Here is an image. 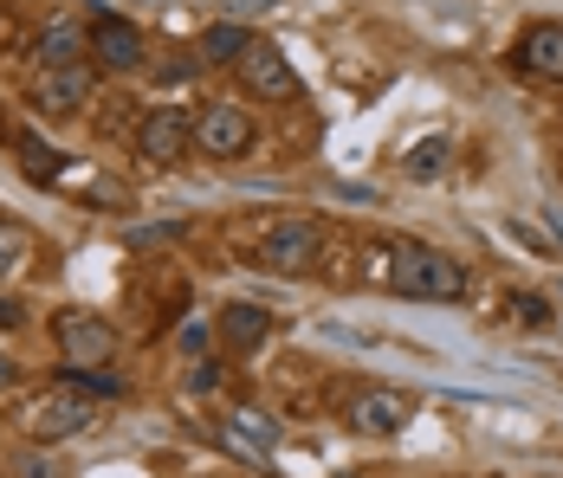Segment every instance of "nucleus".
Segmentation results:
<instances>
[{"label": "nucleus", "instance_id": "nucleus-15", "mask_svg": "<svg viewBox=\"0 0 563 478\" xmlns=\"http://www.w3.org/2000/svg\"><path fill=\"white\" fill-rule=\"evenodd\" d=\"M246 46H253V33H246L240 20H221V26H208V33H201L195 58H201V65H240Z\"/></svg>", "mask_w": 563, "mask_h": 478}, {"label": "nucleus", "instance_id": "nucleus-7", "mask_svg": "<svg viewBox=\"0 0 563 478\" xmlns=\"http://www.w3.org/2000/svg\"><path fill=\"white\" fill-rule=\"evenodd\" d=\"M343 421L356 433H369V440H395L401 426L415 421V394H401V388H356Z\"/></svg>", "mask_w": 563, "mask_h": 478}, {"label": "nucleus", "instance_id": "nucleus-1", "mask_svg": "<svg viewBox=\"0 0 563 478\" xmlns=\"http://www.w3.org/2000/svg\"><path fill=\"white\" fill-rule=\"evenodd\" d=\"M383 278H389V291H401V298H428V304H448V298L466 291V266H460L453 253H441V246H421V240L389 246Z\"/></svg>", "mask_w": 563, "mask_h": 478}, {"label": "nucleus", "instance_id": "nucleus-4", "mask_svg": "<svg viewBox=\"0 0 563 478\" xmlns=\"http://www.w3.org/2000/svg\"><path fill=\"white\" fill-rule=\"evenodd\" d=\"M53 343H58V356L71 363V369H111L117 363V330L98 311H58L53 318Z\"/></svg>", "mask_w": 563, "mask_h": 478}, {"label": "nucleus", "instance_id": "nucleus-19", "mask_svg": "<svg viewBox=\"0 0 563 478\" xmlns=\"http://www.w3.org/2000/svg\"><path fill=\"white\" fill-rule=\"evenodd\" d=\"M58 381L85 388V394H98V401H117V394H123V375H117V369H71V363H65V369H58Z\"/></svg>", "mask_w": 563, "mask_h": 478}, {"label": "nucleus", "instance_id": "nucleus-11", "mask_svg": "<svg viewBox=\"0 0 563 478\" xmlns=\"http://www.w3.org/2000/svg\"><path fill=\"white\" fill-rule=\"evenodd\" d=\"M511 65H518L525 78H551V85H563V20L525 26L518 46H511Z\"/></svg>", "mask_w": 563, "mask_h": 478}, {"label": "nucleus", "instance_id": "nucleus-16", "mask_svg": "<svg viewBox=\"0 0 563 478\" xmlns=\"http://www.w3.org/2000/svg\"><path fill=\"white\" fill-rule=\"evenodd\" d=\"M401 168H408V181H441L453 168V143L448 136H421V143H408Z\"/></svg>", "mask_w": 563, "mask_h": 478}, {"label": "nucleus", "instance_id": "nucleus-9", "mask_svg": "<svg viewBox=\"0 0 563 478\" xmlns=\"http://www.w3.org/2000/svg\"><path fill=\"white\" fill-rule=\"evenodd\" d=\"M85 26H91V58H98V71H136V65L150 58L143 26H130L123 13H91Z\"/></svg>", "mask_w": 563, "mask_h": 478}, {"label": "nucleus", "instance_id": "nucleus-13", "mask_svg": "<svg viewBox=\"0 0 563 478\" xmlns=\"http://www.w3.org/2000/svg\"><path fill=\"white\" fill-rule=\"evenodd\" d=\"M227 440L266 466V459L279 453V421H273V414H260V408H240V414H227Z\"/></svg>", "mask_w": 563, "mask_h": 478}, {"label": "nucleus", "instance_id": "nucleus-23", "mask_svg": "<svg viewBox=\"0 0 563 478\" xmlns=\"http://www.w3.org/2000/svg\"><path fill=\"white\" fill-rule=\"evenodd\" d=\"M0 323H20V304L13 298H0Z\"/></svg>", "mask_w": 563, "mask_h": 478}, {"label": "nucleus", "instance_id": "nucleus-8", "mask_svg": "<svg viewBox=\"0 0 563 478\" xmlns=\"http://www.w3.org/2000/svg\"><path fill=\"white\" fill-rule=\"evenodd\" d=\"M195 149L208 162H233L253 149V116L240 104H208L201 116H195Z\"/></svg>", "mask_w": 563, "mask_h": 478}, {"label": "nucleus", "instance_id": "nucleus-10", "mask_svg": "<svg viewBox=\"0 0 563 478\" xmlns=\"http://www.w3.org/2000/svg\"><path fill=\"white\" fill-rule=\"evenodd\" d=\"M91 98V65H40L33 78V104L46 116H78Z\"/></svg>", "mask_w": 563, "mask_h": 478}, {"label": "nucleus", "instance_id": "nucleus-14", "mask_svg": "<svg viewBox=\"0 0 563 478\" xmlns=\"http://www.w3.org/2000/svg\"><path fill=\"white\" fill-rule=\"evenodd\" d=\"M221 336H227V349H260V343L273 336V311H266V304H227Z\"/></svg>", "mask_w": 563, "mask_h": 478}, {"label": "nucleus", "instance_id": "nucleus-20", "mask_svg": "<svg viewBox=\"0 0 563 478\" xmlns=\"http://www.w3.org/2000/svg\"><path fill=\"white\" fill-rule=\"evenodd\" d=\"M506 311H511L518 323H525V330H551V304H544L538 291H518V298H511Z\"/></svg>", "mask_w": 563, "mask_h": 478}, {"label": "nucleus", "instance_id": "nucleus-18", "mask_svg": "<svg viewBox=\"0 0 563 478\" xmlns=\"http://www.w3.org/2000/svg\"><path fill=\"white\" fill-rule=\"evenodd\" d=\"M20 168H26V181H53L65 156H58L53 143H40V136H20Z\"/></svg>", "mask_w": 563, "mask_h": 478}, {"label": "nucleus", "instance_id": "nucleus-5", "mask_svg": "<svg viewBox=\"0 0 563 478\" xmlns=\"http://www.w3.org/2000/svg\"><path fill=\"white\" fill-rule=\"evenodd\" d=\"M233 71H240V85H246L260 104H291V98L305 91V78L291 71V58H285L279 46H266V40H253V46H246V58H240Z\"/></svg>", "mask_w": 563, "mask_h": 478}, {"label": "nucleus", "instance_id": "nucleus-6", "mask_svg": "<svg viewBox=\"0 0 563 478\" xmlns=\"http://www.w3.org/2000/svg\"><path fill=\"white\" fill-rule=\"evenodd\" d=\"M136 149L156 162V168H175V162L195 156V116L175 104H156L143 116V130H136Z\"/></svg>", "mask_w": 563, "mask_h": 478}, {"label": "nucleus", "instance_id": "nucleus-22", "mask_svg": "<svg viewBox=\"0 0 563 478\" xmlns=\"http://www.w3.org/2000/svg\"><path fill=\"white\" fill-rule=\"evenodd\" d=\"M214 381H221V369H214V363H195V369H188V394H208Z\"/></svg>", "mask_w": 563, "mask_h": 478}, {"label": "nucleus", "instance_id": "nucleus-2", "mask_svg": "<svg viewBox=\"0 0 563 478\" xmlns=\"http://www.w3.org/2000/svg\"><path fill=\"white\" fill-rule=\"evenodd\" d=\"M318 253H324V220H311V213H285L260 240V266L273 278H305L318 266Z\"/></svg>", "mask_w": 563, "mask_h": 478}, {"label": "nucleus", "instance_id": "nucleus-17", "mask_svg": "<svg viewBox=\"0 0 563 478\" xmlns=\"http://www.w3.org/2000/svg\"><path fill=\"white\" fill-rule=\"evenodd\" d=\"M26 253H33V233H26L20 220H0V285L26 266Z\"/></svg>", "mask_w": 563, "mask_h": 478}, {"label": "nucleus", "instance_id": "nucleus-12", "mask_svg": "<svg viewBox=\"0 0 563 478\" xmlns=\"http://www.w3.org/2000/svg\"><path fill=\"white\" fill-rule=\"evenodd\" d=\"M40 65H91V26L85 20H46Z\"/></svg>", "mask_w": 563, "mask_h": 478}, {"label": "nucleus", "instance_id": "nucleus-3", "mask_svg": "<svg viewBox=\"0 0 563 478\" xmlns=\"http://www.w3.org/2000/svg\"><path fill=\"white\" fill-rule=\"evenodd\" d=\"M91 421H98V394H85V388H71V381H53V388L26 408V426H33L40 446H58V440H71V433H85Z\"/></svg>", "mask_w": 563, "mask_h": 478}, {"label": "nucleus", "instance_id": "nucleus-21", "mask_svg": "<svg viewBox=\"0 0 563 478\" xmlns=\"http://www.w3.org/2000/svg\"><path fill=\"white\" fill-rule=\"evenodd\" d=\"M13 466H20V478H65V473H58V459H53V453H40V446L13 453Z\"/></svg>", "mask_w": 563, "mask_h": 478}]
</instances>
